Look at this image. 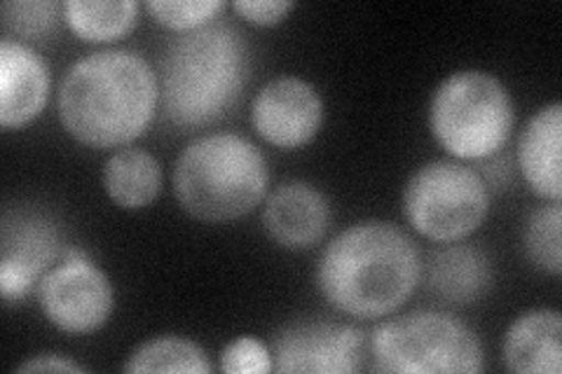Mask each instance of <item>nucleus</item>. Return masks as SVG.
<instances>
[{"mask_svg":"<svg viewBox=\"0 0 562 374\" xmlns=\"http://www.w3.org/2000/svg\"><path fill=\"white\" fill-rule=\"evenodd\" d=\"M160 109V82L132 49H101L66 70L59 87L64 129L90 148H120L146 132Z\"/></svg>","mask_w":562,"mask_h":374,"instance_id":"obj_1","label":"nucleus"},{"mask_svg":"<svg viewBox=\"0 0 562 374\" xmlns=\"http://www.w3.org/2000/svg\"><path fill=\"white\" fill-rule=\"evenodd\" d=\"M422 279L417 243L392 223L366 220L333 239L316 267L330 307L357 318H380L403 307Z\"/></svg>","mask_w":562,"mask_h":374,"instance_id":"obj_2","label":"nucleus"},{"mask_svg":"<svg viewBox=\"0 0 562 374\" xmlns=\"http://www.w3.org/2000/svg\"><path fill=\"white\" fill-rule=\"evenodd\" d=\"M249 76V45L227 22L181 33L160 57V111L176 129L218 122L239 99Z\"/></svg>","mask_w":562,"mask_h":374,"instance_id":"obj_3","label":"nucleus"},{"mask_svg":"<svg viewBox=\"0 0 562 374\" xmlns=\"http://www.w3.org/2000/svg\"><path fill=\"white\" fill-rule=\"evenodd\" d=\"M268 159L249 138L209 134L188 144L173 165V192L202 223H231L251 213L268 194Z\"/></svg>","mask_w":562,"mask_h":374,"instance_id":"obj_4","label":"nucleus"},{"mask_svg":"<svg viewBox=\"0 0 562 374\" xmlns=\"http://www.w3.org/2000/svg\"><path fill=\"white\" fill-rule=\"evenodd\" d=\"M516 109L508 89L487 70H457L436 87L429 127L448 155L487 159L512 138Z\"/></svg>","mask_w":562,"mask_h":374,"instance_id":"obj_5","label":"nucleus"},{"mask_svg":"<svg viewBox=\"0 0 562 374\" xmlns=\"http://www.w3.org/2000/svg\"><path fill=\"white\" fill-rule=\"evenodd\" d=\"M368 347L378 372L479 374L485 365L479 335L441 311L419 309L386 320Z\"/></svg>","mask_w":562,"mask_h":374,"instance_id":"obj_6","label":"nucleus"},{"mask_svg":"<svg viewBox=\"0 0 562 374\" xmlns=\"http://www.w3.org/2000/svg\"><path fill=\"white\" fill-rule=\"evenodd\" d=\"M490 211L487 185L467 165L436 159L419 167L403 190V213L417 235L454 243L476 231Z\"/></svg>","mask_w":562,"mask_h":374,"instance_id":"obj_7","label":"nucleus"},{"mask_svg":"<svg viewBox=\"0 0 562 374\" xmlns=\"http://www.w3.org/2000/svg\"><path fill=\"white\" fill-rule=\"evenodd\" d=\"M38 305L55 328L87 335L111 318L115 293L101 267L82 248L68 246L59 264L52 267L41 281Z\"/></svg>","mask_w":562,"mask_h":374,"instance_id":"obj_8","label":"nucleus"},{"mask_svg":"<svg viewBox=\"0 0 562 374\" xmlns=\"http://www.w3.org/2000/svg\"><path fill=\"white\" fill-rule=\"evenodd\" d=\"M3 253H0V295L3 305L14 307L41 286L66 248L61 231L41 211H8L3 218Z\"/></svg>","mask_w":562,"mask_h":374,"instance_id":"obj_9","label":"nucleus"},{"mask_svg":"<svg viewBox=\"0 0 562 374\" xmlns=\"http://www.w3.org/2000/svg\"><path fill=\"white\" fill-rule=\"evenodd\" d=\"M274 370L284 374H349L371 355L366 335L330 320H297L272 340Z\"/></svg>","mask_w":562,"mask_h":374,"instance_id":"obj_10","label":"nucleus"},{"mask_svg":"<svg viewBox=\"0 0 562 374\" xmlns=\"http://www.w3.org/2000/svg\"><path fill=\"white\" fill-rule=\"evenodd\" d=\"M251 122L270 146L293 150L322 132L324 99L312 82L279 76L262 84L251 103Z\"/></svg>","mask_w":562,"mask_h":374,"instance_id":"obj_11","label":"nucleus"},{"mask_svg":"<svg viewBox=\"0 0 562 374\" xmlns=\"http://www.w3.org/2000/svg\"><path fill=\"white\" fill-rule=\"evenodd\" d=\"M49 97V68L22 41H0V124L5 129L26 127L41 117Z\"/></svg>","mask_w":562,"mask_h":374,"instance_id":"obj_12","label":"nucleus"},{"mask_svg":"<svg viewBox=\"0 0 562 374\" xmlns=\"http://www.w3.org/2000/svg\"><path fill=\"white\" fill-rule=\"evenodd\" d=\"M328 223L330 206L326 194L303 181L279 185L262 211V225L270 239L289 251H307L319 243Z\"/></svg>","mask_w":562,"mask_h":374,"instance_id":"obj_13","label":"nucleus"},{"mask_svg":"<svg viewBox=\"0 0 562 374\" xmlns=\"http://www.w3.org/2000/svg\"><path fill=\"white\" fill-rule=\"evenodd\" d=\"M562 105L558 101L537 111L518 140V165L527 185L541 200L562 197Z\"/></svg>","mask_w":562,"mask_h":374,"instance_id":"obj_14","label":"nucleus"},{"mask_svg":"<svg viewBox=\"0 0 562 374\" xmlns=\"http://www.w3.org/2000/svg\"><path fill=\"white\" fill-rule=\"evenodd\" d=\"M504 365L518 374H560L562 316L558 309H532L514 320L504 337Z\"/></svg>","mask_w":562,"mask_h":374,"instance_id":"obj_15","label":"nucleus"},{"mask_svg":"<svg viewBox=\"0 0 562 374\" xmlns=\"http://www.w3.org/2000/svg\"><path fill=\"white\" fill-rule=\"evenodd\" d=\"M425 274L429 293L446 305H473L492 286L490 258L476 246L438 248L429 256Z\"/></svg>","mask_w":562,"mask_h":374,"instance_id":"obj_16","label":"nucleus"},{"mask_svg":"<svg viewBox=\"0 0 562 374\" xmlns=\"http://www.w3.org/2000/svg\"><path fill=\"white\" fill-rule=\"evenodd\" d=\"M103 190L125 211L150 206L162 190V167L144 148H122L103 165Z\"/></svg>","mask_w":562,"mask_h":374,"instance_id":"obj_17","label":"nucleus"},{"mask_svg":"<svg viewBox=\"0 0 562 374\" xmlns=\"http://www.w3.org/2000/svg\"><path fill=\"white\" fill-rule=\"evenodd\" d=\"M61 20L85 43L117 41L136 24V0H66Z\"/></svg>","mask_w":562,"mask_h":374,"instance_id":"obj_18","label":"nucleus"},{"mask_svg":"<svg viewBox=\"0 0 562 374\" xmlns=\"http://www.w3.org/2000/svg\"><path fill=\"white\" fill-rule=\"evenodd\" d=\"M125 372H188V374H209L211 363L200 344L181 335H162L136 347L127 363L122 365Z\"/></svg>","mask_w":562,"mask_h":374,"instance_id":"obj_19","label":"nucleus"},{"mask_svg":"<svg viewBox=\"0 0 562 374\" xmlns=\"http://www.w3.org/2000/svg\"><path fill=\"white\" fill-rule=\"evenodd\" d=\"M562 206L551 202L547 206H537L525 223L522 241L525 253L537 270L558 276L562 270Z\"/></svg>","mask_w":562,"mask_h":374,"instance_id":"obj_20","label":"nucleus"},{"mask_svg":"<svg viewBox=\"0 0 562 374\" xmlns=\"http://www.w3.org/2000/svg\"><path fill=\"white\" fill-rule=\"evenodd\" d=\"M61 5L55 0H5L3 3V29L5 38L38 41L57 29Z\"/></svg>","mask_w":562,"mask_h":374,"instance_id":"obj_21","label":"nucleus"},{"mask_svg":"<svg viewBox=\"0 0 562 374\" xmlns=\"http://www.w3.org/2000/svg\"><path fill=\"white\" fill-rule=\"evenodd\" d=\"M146 10L157 24L188 33L214 22L223 3L221 0H150Z\"/></svg>","mask_w":562,"mask_h":374,"instance_id":"obj_22","label":"nucleus"},{"mask_svg":"<svg viewBox=\"0 0 562 374\" xmlns=\"http://www.w3.org/2000/svg\"><path fill=\"white\" fill-rule=\"evenodd\" d=\"M225 374H270L274 370L272 351L251 335H241L221 351Z\"/></svg>","mask_w":562,"mask_h":374,"instance_id":"obj_23","label":"nucleus"},{"mask_svg":"<svg viewBox=\"0 0 562 374\" xmlns=\"http://www.w3.org/2000/svg\"><path fill=\"white\" fill-rule=\"evenodd\" d=\"M235 12L256 26H274L284 22L295 8L293 0H235Z\"/></svg>","mask_w":562,"mask_h":374,"instance_id":"obj_24","label":"nucleus"},{"mask_svg":"<svg viewBox=\"0 0 562 374\" xmlns=\"http://www.w3.org/2000/svg\"><path fill=\"white\" fill-rule=\"evenodd\" d=\"M14 372H87V367L70 361L68 355L61 353H41L33 355L26 363L16 365Z\"/></svg>","mask_w":562,"mask_h":374,"instance_id":"obj_25","label":"nucleus"}]
</instances>
